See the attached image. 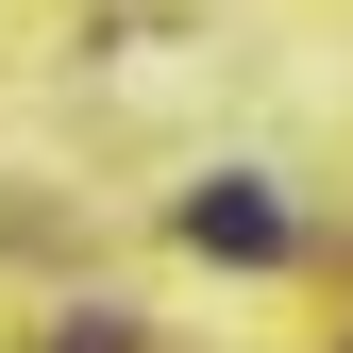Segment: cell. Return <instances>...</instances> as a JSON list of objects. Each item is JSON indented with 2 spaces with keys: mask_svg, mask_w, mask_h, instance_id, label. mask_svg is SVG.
I'll list each match as a JSON object with an SVG mask.
<instances>
[{
  "mask_svg": "<svg viewBox=\"0 0 353 353\" xmlns=\"http://www.w3.org/2000/svg\"><path fill=\"white\" fill-rule=\"evenodd\" d=\"M185 252H236V270H270V252H286V202H270V185H202V202H185Z\"/></svg>",
  "mask_w": 353,
  "mask_h": 353,
  "instance_id": "cell-1",
  "label": "cell"
}]
</instances>
